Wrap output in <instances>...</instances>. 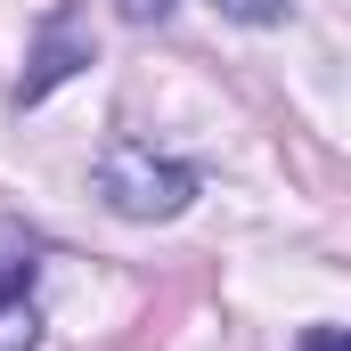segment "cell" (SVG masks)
<instances>
[{"instance_id": "5b68a950", "label": "cell", "mask_w": 351, "mask_h": 351, "mask_svg": "<svg viewBox=\"0 0 351 351\" xmlns=\"http://www.w3.org/2000/svg\"><path fill=\"white\" fill-rule=\"evenodd\" d=\"M229 25H286L294 16V0H213Z\"/></svg>"}, {"instance_id": "3957f363", "label": "cell", "mask_w": 351, "mask_h": 351, "mask_svg": "<svg viewBox=\"0 0 351 351\" xmlns=\"http://www.w3.org/2000/svg\"><path fill=\"white\" fill-rule=\"evenodd\" d=\"M33 294V237L25 229H0V302Z\"/></svg>"}, {"instance_id": "52a82bcc", "label": "cell", "mask_w": 351, "mask_h": 351, "mask_svg": "<svg viewBox=\"0 0 351 351\" xmlns=\"http://www.w3.org/2000/svg\"><path fill=\"white\" fill-rule=\"evenodd\" d=\"M302 351H351V327H311Z\"/></svg>"}, {"instance_id": "7a4b0ae2", "label": "cell", "mask_w": 351, "mask_h": 351, "mask_svg": "<svg viewBox=\"0 0 351 351\" xmlns=\"http://www.w3.org/2000/svg\"><path fill=\"white\" fill-rule=\"evenodd\" d=\"M90 58H98V33H90V8L74 0H58L49 16H41V33H33V49H25V74H16V106H41L58 82H74Z\"/></svg>"}, {"instance_id": "277c9868", "label": "cell", "mask_w": 351, "mask_h": 351, "mask_svg": "<svg viewBox=\"0 0 351 351\" xmlns=\"http://www.w3.org/2000/svg\"><path fill=\"white\" fill-rule=\"evenodd\" d=\"M33 335H41L33 302H25V294H16V302H0V351H33Z\"/></svg>"}, {"instance_id": "6da1fadb", "label": "cell", "mask_w": 351, "mask_h": 351, "mask_svg": "<svg viewBox=\"0 0 351 351\" xmlns=\"http://www.w3.org/2000/svg\"><path fill=\"white\" fill-rule=\"evenodd\" d=\"M90 188L114 221H180L196 204V172L180 156H156L147 139H106L90 164Z\"/></svg>"}, {"instance_id": "8992f818", "label": "cell", "mask_w": 351, "mask_h": 351, "mask_svg": "<svg viewBox=\"0 0 351 351\" xmlns=\"http://www.w3.org/2000/svg\"><path fill=\"white\" fill-rule=\"evenodd\" d=\"M114 8H123L131 25H164V16H172V8H180V0H114Z\"/></svg>"}]
</instances>
